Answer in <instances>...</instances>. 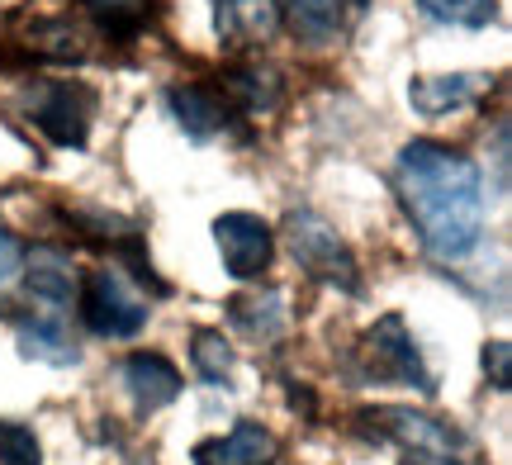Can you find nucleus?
<instances>
[{"instance_id": "5701e85b", "label": "nucleus", "mask_w": 512, "mask_h": 465, "mask_svg": "<svg viewBox=\"0 0 512 465\" xmlns=\"http://www.w3.org/2000/svg\"><path fill=\"white\" fill-rule=\"evenodd\" d=\"M403 465H470L460 451H403Z\"/></svg>"}, {"instance_id": "1a4fd4ad", "label": "nucleus", "mask_w": 512, "mask_h": 465, "mask_svg": "<svg viewBox=\"0 0 512 465\" xmlns=\"http://www.w3.org/2000/svg\"><path fill=\"white\" fill-rule=\"evenodd\" d=\"M166 110L181 124L190 138H214V133L228 129V95H219L214 86H171L166 91Z\"/></svg>"}, {"instance_id": "423d86ee", "label": "nucleus", "mask_w": 512, "mask_h": 465, "mask_svg": "<svg viewBox=\"0 0 512 465\" xmlns=\"http://www.w3.org/2000/svg\"><path fill=\"white\" fill-rule=\"evenodd\" d=\"M214 242H219L223 252V266H228V276L238 280H256L266 266H271V252H275V233L266 219H256V214H223L219 224H214Z\"/></svg>"}, {"instance_id": "f8f14e48", "label": "nucleus", "mask_w": 512, "mask_h": 465, "mask_svg": "<svg viewBox=\"0 0 512 465\" xmlns=\"http://www.w3.org/2000/svg\"><path fill=\"white\" fill-rule=\"evenodd\" d=\"M19 356L48 361V366H76L81 361V352H76V342L62 318H24L19 323Z\"/></svg>"}, {"instance_id": "aec40b11", "label": "nucleus", "mask_w": 512, "mask_h": 465, "mask_svg": "<svg viewBox=\"0 0 512 465\" xmlns=\"http://www.w3.org/2000/svg\"><path fill=\"white\" fill-rule=\"evenodd\" d=\"M86 5L105 19V29H133L143 19V0H86Z\"/></svg>"}, {"instance_id": "a211bd4d", "label": "nucleus", "mask_w": 512, "mask_h": 465, "mask_svg": "<svg viewBox=\"0 0 512 465\" xmlns=\"http://www.w3.org/2000/svg\"><path fill=\"white\" fill-rule=\"evenodd\" d=\"M223 91L233 95V100H238L247 114H261V110H271V105H275L280 86H275L271 72H256V67H247V72L223 76Z\"/></svg>"}, {"instance_id": "9d476101", "label": "nucleus", "mask_w": 512, "mask_h": 465, "mask_svg": "<svg viewBox=\"0 0 512 465\" xmlns=\"http://www.w3.org/2000/svg\"><path fill=\"white\" fill-rule=\"evenodd\" d=\"M489 91V76H475V72H456V76H418L408 86V105L427 119H441L451 110H465L475 105L479 95Z\"/></svg>"}, {"instance_id": "6e6552de", "label": "nucleus", "mask_w": 512, "mask_h": 465, "mask_svg": "<svg viewBox=\"0 0 512 465\" xmlns=\"http://www.w3.org/2000/svg\"><path fill=\"white\" fill-rule=\"evenodd\" d=\"M195 465H275V437L261 423L242 418L233 432L195 447Z\"/></svg>"}, {"instance_id": "9b49d317", "label": "nucleus", "mask_w": 512, "mask_h": 465, "mask_svg": "<svg viewBox=\"0 0 512 465\" xmlns=\"http://www.w3.org/2000/svg\"><path fill=\"white\" fill-rule=\"evenodd\" d=\"M214 24H219V38L228 48H252V43H266V38L280 29V15H275L271 0H214Z\"/></svg>"}, {"instance_id": "7ed1b4c3", "label": "nucleus", "mask_w": 512, "mask_h": 465, "mask_svg": "<svg viewBox=\"0 0 512 465\" xmlns=\"http://www.w3.org/2000/svg\"><path fill=\"white\" fill-rule=\"evenodd\" d=\"M147 314H152V309L128 290V280L119 276V271H110V266L86 271V280H81V318H86V328H91L95 337L143 333Z\"/></svg>"}, {"instance_id": "f257e3e1", "label": "nucleus", "mask_w": 512, "mask_h": 465, "mask_svg": "<svg viewBox=\"0 0 512 465\" xmlns=\"http://www.w3.org/2000/svg\"><path fill=\"white\" fill-rule=\"evenodd\" d=\"M394 186L418 224L422 247L441 261L470 257L484 238V181L470 157L446 143H408L394 162Z\"/></svg>"}, {"instance_id": "39448f33", "label": "nucleus", "mask_w": 512, "mask_h": 465, "mask_svg": "<svg viewBox=\"0 0 512 465\" xmlns=\"http://www.w3.org/2000/svg\"><path fill=\"white\" fill-rule=\"evenodd\" d=\"M290 252L294 261L318 280H332V285H342V290H361V276H356V261H351L347 242L337 238L318 214H290Z\"/></svg>"}, {"instance_id": "f03ea898", "label": "nucleus", "mask_w": 512, "mask_h": 465, "mask_svg": "<svg viewBox=\"0 0 512 465\" xmlns=\"http://www.w3.org/2000/svg\"><path fill=\"white\" fill-rule=\"evenodd\" d=\"M361 371L366 380H380V385H408V390L432 394V371L422 366V352L408 323L399 314H384L366 337H361Z\"/></svg>"}, {"instance_id": "ddd939ff", "label": "nucleus", "mask_w": 512, "mask_h": 465, "mask_svg": "<svg viewBox=\"0 0 512 465\" xmlns=\"http://www.w3.org/2000/svg\"><path fill=\"white\" fill-rule=\"evenodd\" d=\"M228 318L238 323L252 342H275L285 333V295L280 290H256V295H238L228 304Z\"/></svg>"}, {"instance_id": "dca6fc26", "label": "nucleus", "mask_w": 512, "mask_h": 465, "mask_svg": "<svg viewBox=\"0 0 512 465\" xmlns=\"http://www.w3.org/2000/svg\"><path fill=\"white\" fill-rule=\"evenodd\" d=\"M190 361H195V375L204 385H228L233 380V347L214 328H200L190 337Z\"/></svg>"}, {"instance_id": "6ab92c4d", "label": "nucleus", "mask_w": 512, "mask_h": 465, "mask_svg": "<svg viewBox=\"0 0 512 465\" xmlns=\"http://www.w3.org/2000/svg\"><path fill=\"white\" fill-rule=\"evenodd\" d=\"M0 465H43L34 432L19 423H0Z\"/></svg>"}, {"instance_id": "2eb2a0df", "label": "nucleus", "mask_w": 512, "mask_h": 465, "mask_svg": "<svg viewBox=\"0 0 512 465\" xmlns=\"http://www.w3.org/2000/svg\"><path fill=\"white\" fill-rule=\"evenodd\" d=\"M280 5H285L294 34L304 38V43H332L337 29H342V10H337V0H280Z\"/></svg>"}, {"instance_id": "412c9836", "label": "nucleus", "mask_w": 512, "mask_h": 465, "mask_svg": "<svg viewBox=\"0 0 512 465\" xmlns=\"http://www.w3.org/2000/svg\"><path fill=\"white\" fill-rule=\"evenodd\" d=\"M484 371L494 380V390H512V347L508 342H489V347H484Z\"/></svg>"}, {"instance_id": "4468645a", "label": "nucleus", "mask_w": 512, "mask_h": 465, "mask_svg": "<svg viewBox=\"0 0 512 465\" xmlns=\"http://www.w3.org/2000/svg\"><path fill=\"white\" fill-rule=\"evenodd\" d=\"M29 290L48 304H67L72 299V257L57 247H34L29 257Z\"/></svg>"}, {"instance_id": "b1692460", "label": "nucleus", "mask_w": 512, "mask_h": 465, "mask_svg": "<svg viewBox=\"0 0 512 465\" xmlns=\"http://www.w3.org/2000/svg\"><path fill=\"white\" fill-rule=\"evenodd\" d=\"M494 162H498V190H508V119L494 129Z\"/></svg>"}, {"instance_id": "20e7f679", "label": "nucleus", "mask_w": 512, "mask_h": 465, "mask_svg": "<svg viewBox=\"0 0 512 465\" xmlns=\"http://www.w3.org/2000/svg\"><path fill=\"white\" fill-rule=\"evenodd\" d=\"M29 114L57 148H81L86 133H91L95 95L81 81H43L29 91Z\"/></svg>"}, {"instance_id": "0eeeda50", "label": "nucleus", "mask_w": 512, "mask_h": 465, "mask_svg": "<svg viewBox=\"0 0 512 465\" xmlns=\"http://www.w3.org/2000/svg\"><path fill=\"white\" fill-rule=\"evenodd\" d=\"M124 390L138 404V413H157L181 394V371L162 352H138L124 361Z\"/></svg>"}, {"instance_id": "4be33fe9", "label": "nucleus", "mask_w": 512, "mask_h": 465, "mask_svg": "<svg viewBox=\"0 0 512 465\" xmlns=\"http://www.w3.org/2000/svg\"><path fill=\"white\" fill-rule=\"evenodd\" d=\"M19 266H24V252H19V242L10 233H0V285H10L19 276Z\"/></svg>"}, {"instance_id": "f3484780", "label": "nucleus", "mask_w": 512, "mask_h": 465, "mask_svg": "<svg viewBox=\"0 0 512 465\" xmlns=\"http://www.w3.org/2000/svg\"><path fill=\"white\" fill-rule=\"evenodd\" d=\"M418 10L432 24H451V29H484L498 19V0H418Z\"/></svg>"}]
</instances>
